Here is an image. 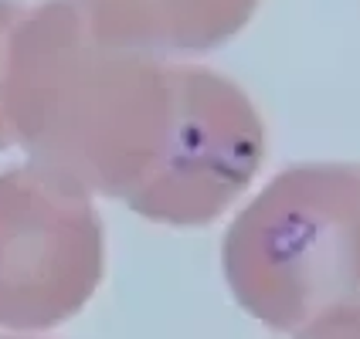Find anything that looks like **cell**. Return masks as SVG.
Wrapping results in <instances>:
<instances>
[{
	"instance_id": "obj_1",
	"label": "cell",
	"mask_w": 360,
	"mask_h": 339,
	"mask_svg": "<svg viewBox=\"0 0 360 339\" xmlns=\"http://www.w3.org/2000/svg\"><path fill=\"white\" fill-rule=\"evenodd\" d=\"M0 99L27 163L89 197L129 204L174 129V75L109 55L65 7L11 34Z\"/></svg>"
},
{
	"instance_id": "obj_2",
	"label": "cell",
	"mask_w": 360,
	"mask_h": 339,
	"mask_svg": "<svg viewBox=\"0 0 360 339\" xmlns=\"http://www.w3.org/2000/svg\"><path fill=\"white\" fill-rule=\"evenodd\" d=\"M224 279L238 305L279 333L360 305V166L316 163L272 180L228 227Z\"/></svg>"
},
{
	"instance_id": "obj_3",
	"label": "cell",
	"mask_w": 360,
	"mask_h": 339,
	"mask_svg": "<svg viewBox=\"0 0 360 339\" xmlns=\"http://www.w3.org/2000/svg\"><path fill=\"white\" fill-rule=\"evenodd\" d=\"M105 238L92 197L24 163L0 173V326L55 329L92 299Z\"/></svg>"
},
{
	"instance_id": "obj_4",
	"label": "cell",
	"mask_w": 360,
	"mask_h": 339,
	"mask_svg": "<svg viewBox=\"0 0 360 339\" xmlns=\"http://www.w3.org/2000/svg\"><path fill=\"white\" fill-rule=\"evenodd\" d=\"M262 149L259 116L231 85L200 72L174 75L170 140L129 207L160 224H207L252 183Z\"/></svg>"
},
{
	"instance_id": "obj_5",
	"label": "cell",
	"mask_w": 360,
	"mask_h": 339,
	"mask_svg": "<svg viewBox=\"0 0 360 339\" xmlns=\"http://www.w3.org/2000/svg\"><path fill=\"white\" fill-rule=\"evenodd\" d=\"M300 339H360V305L309 326L306 333H300Z\"/></svg>"
},
{
	"instance_id": "obj_6",
	"label": "cell",
	"mask_w": 360,
	"mask_h": 339,
	"mask_svg": "<svg viewBox=\"0 0 360 339\" xmlns=\"http://www.w3.org/2000/svg\"><path fill=\"white\" fill-rule=\"evenodd\" d=\"M11 11L0 7V85H4V65H7V48H11ZM11 146V129H7V119H4V99H0V149Z\"/></svg>"
}]
</instances>
